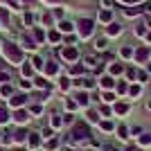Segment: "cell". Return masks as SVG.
Segmentation results:
<instances>
[{
	"label": "cell",
	"instance_id": "7a4b0ae2",
	"mask_svg": "<svg viewBox=\"0 0 151 151\" xmlns=\"http://www.w3.org/2000/svg\"><path fill=\"white\" fill-rule=\"evenodd\" d=\"M90 138V129L83 124H77L75 129H72V140H77V142H81V140H88Z\"/></svg>",
	"mask_w": 151,
	"mask_h": 151
},
{
	"label": "cell",
	"instance_id": "4fadbf2b",
	"mask_svg": "<svg viewBox=\"0 0 151 151\" xmlns=\"http://www.w3.org/2000/svg\"><path fill=\"white\" fill-rule=\"evenodd\" d=\"M101 88H113V77H104L101 79Z\"/></svg>",
	"mask_w": 151,
	"mask_h": 151
},
{
	"label": "cell",
	"instance_id": "52a82bcc",
	"mask_svg": "<svg viewBox=\"0 0 151 151\" xmlns=\"http://www.w3.org/2000/svg\"><path fill=\"white\" fill-rule=\"evenodd\" d=\"M117 115H126L129 113V104H115V108H113Z\"/></svg>",
	"mask_w": 151,
	"mask_h": 151
},
{
	"label": "cell",
	"instance_id": "ffe728a7",
	"mask_svg": "<svg viewBox=\"0 0 151 151\" xmlns=\"http://www.w3.org/2000/svg\"><path fill=\"white\" fill-rule=\"evenodd\" d=\"M117 93H120V95H124V93H129V86H126V83H124V81H120V83H117Z\"/></svg>",
	"mask_w": 151,
	"mask_h": 151
},
{
	"label": "cell",
	"instance_id": "b9f144b4",
	"mask_svg": "<svg viewBox=\"0 0 151 151\" xmlns=\"http://www.w3.org/2000/svg\"><path fill=\"white\" fill-rule=\"evenodd\" d=\"M147 41H149V43H151V34H147Z\"/></svg>",
	"mask_w": 151,
	"mask_h": 151
},
{
	"label": "cell",
	"instance_id": "5b68a950",
	"mask_svg": "<svg viewBox=\"0 0 151 151\" xmlns=\"http://www.w3.org/2000/svg\"><path fill=\"white\" fill-rule=\"evenodd\" d=\"M77 57H79V52H77L75 47H65V50H63V59H68V61H75Z\"/></svg>",
	"mask_w": 151,
	"mask_h": 151
},
{
	"label": "cell",
	"instance_id": "6da1fadb",
	"mask_svg": "<svg viewBox=\"0 0 151 151\" xmlns=\"http://www.w3.org/2000/svg\"><path fill=\"white\" fill-rule=\"evenodd\" d=\"M2 54H5V59H7V61H12L14 65L23 63V52H20L18 45H14V43H7L5 47H2Z\"/></svg>",
	"mask_w": 151,
	"mask_h": 151
},
{
	"label": "cell",
	"instance_id": "60d3db41",
	"mask_svg": "<svg viewBox=\"0 0 151 151\" xmlns=\"http://www.w3.org/2000/svg\"><path fill=\"white\" fill-rule=\"evenodd\" d=\"M122 2H126V5H135V2H142V0H122Z\"/></svg>",
	"mask_w": 151,
	"mask_h": 151
},
{
	"label": "cell",
	"instance_id": "cb8c5ba5",
	"mask_svg": "<svg viewBox=\"0 0 151 151\" xmlns=\"http://www.w3.org/2000/svg\"><path fill=\"white\" fill-rule=\"evenodd\" d=\"M7 120H9V117H7V111H5L2 106H0V124H5Z\"/></svg>",
	"mask_w": 151,
	"mask_h": 151
},
{
	"label": "cell",
	"instance_id": "e575fe53",
	"mask_svg": "<svg viewBox=\"0 0 151 151\" xmlns=\"http://www.w3.org/2000/svg\"><path fill=\"white\" fill-rule=\"evenodd\" d=\"M61 88H63V90L70 88V81H68V79H61Z\"/></svg>",
	"mask_w": 151,
	"mask_h": 151
},
{
	"label": "cell",
	"instance_id": "f546056e",
	"mask_svg": "<svg viewBox=\"0 0 151 151\" xmlns=\"http://www.w3.org/2000/svg\"><path fill=\"white\" fill-rule=\"evenodd\" d=\"M0 18H2V23H7V20H9V16H7V9H0Z\"/></svg>",
	"mask_w": 151,
	"mask_h": 151
},
{
	"label": "cell",
	"instance_id": "7bdbcfd3",
	"mask_svg": "<svg viewBox=\"0 0 151 151\" xmlns=\"http://www.w3.org/2000/svg\"><path fill=\"white\" fill-rule=\"evenodd\" d=\"M147 108H149V111H151V99H149V104H147Z\"/></svg>",
	"mask_w": 151,
	"mask_h": 151
},
{
	"label": "cell",
	"instance_id": "83f0119b",
	"mask_svg": "<svg viewBox=\"0 0 151 151\" xmlns=\"http://www.w3.org/2000/svg\"><path fill=\"white\" fill-rule=\"evenodd\" d=\"M25 135H27L25 131H18V133H16V142H23V140H25Z\"/></svg>",
	"mask_w": 151,
	"mask_h": 151
},
{
	"label": "cell",
	"instance_id": "7402d4cb",
	"mask_svg": "<svg viewBox=\"0 0 151 151\" xmlns=\"http://www.w3.org/2000/svg\"><path fill=\"white\" fill-rule=\"evenodd\" d=\"M120 54H122L124 59H129V57H133V50H131V47H122V52H120Z\"/></svg>",
	"mask_w": 151,
	"mask_h": 151
},
{
	"label": "cell",
	"instance_id": "ba28073f",
	"mask_svg": "<svg viewBox=\"0 0 151 151\" xmlns=\"http://www.w3.org/2000/svg\"><path fill=\"white\" fill-rule=\"evenodd\" d=\"M111 18H113V14L108 12V9H104V12H99V20H101V23H111Z\"/></svg>",
	"mask_w": 151,
	"mask_h": 151
},
{
	"label": "cell",
	"instance_id": "8fae6325",
	"mask_svg": "<svg viewBox=\"0 0 151 151\" xmlns=\"http://www.w3.org/2000/svg\"><path fill=\"white\" fill-rule=\"evenodd\" d=\"M77 101H79L81 106H88V95H86V93H79V95H77Z\"/></svg>",
	"mask_w": 151,
	"mask_h": 151
},
{
	"label": "cell",
	"instance_id": "9a60e30c",
	"mask_svg": "<svg viewBox=\"0 0 151 151\" xmlns=\"http://www.w3.org/2000/svg\"><path fill=\"white\" fill-rule=\"evenodd\" d=\"M59 29H61V32H72V23H68V20H63L61 25H59Z\"/></svg>",
	"mask_w": 151,
	"mask_h": 151
},
{
	"label": "cell",
	"instance_id": "d6986e66",
	"mask_svg": "<svg viewBox=\"0 0 151 151\" xmlns=\"http://www.w3.org/2000/svg\"><path fill=\"white\" fill-rule=\"evenodd\" d=\"M14 117H16V122H25V120H27V113H25V111H18Z\"/></svg>",
	"mask_w": 151,
	"mask_h": 151
},
{
	"label": "cell",
	"instance_id": "30bf717a",
	"mask_svg": "<svg viewBox=\"0 0 151 151\" xmlns=\"http://www.w3.org/2000/svg\"><path fill=\"white\" fill-rule=\"evenodd\" d=\"M23 45H25V47H29V50H34V47H36L34 38H29V36H23Z\"/></svg>",
	"mask_w": 151,
	"mask_h": 151
},
{
	"label": "cell",
	"instance_id": "ee69618b",
	"mask_svg": "<svg viewBox=\"0 0 151 151\" xmlns=\"http://www.w3.org/2000/svg\"><path fill=\"white\" fill-rule=\"evenodd\" d=\"M52 2H57V0H52Z\"/></svg>",
	"mask_w": 151,
	"mask_h": 151
},
{
	"label": "cell",
	"instance_id": "4316f807",
	"mask_svg": "<svg viewBox=\"0 0 151 151\" xmlns=\"http://www.w3.org/2000/svg\"><path fill=\"white\" fill-rule=\"evenodd\" d=\"M101 129H104V131H113V122H101Z\"/></svg>",
	"mask_w": 151,
	"mask_h": 151
},
{
	"label": "cell",
	"instance_id": "f6af8a7d",
	"mask_svg": "<svg viewBox=\"0 0 151 151\" xmlns=\"http://www.w3.org/2000/svg\"><path fill=\"white\" fill-rule=\"evenodd\" d=\"M149 70H151V65H149Z\"/></svg>",
	"mask_w": 151,
	"mask_h": 151
},
{
	"label": "cell",
	"instance_id": "d590c367",
	"mask_svg": "<svg viewBox=\"0 0 151 151\" xmlns=\"http://www.w3.org/2000/svg\"><path fill=\"white\" fill-rule=\"evenodd\" d=\"M104 99H106V101H113L115 95H113V93H106V95H104Z\"/></svg>",
	"mask_w": 151,
	"mask_h": 151
},
{
	"label": "cell",
	"instance_id": "74e56055",
	"mask_svg": "<svg viewBox=\"0 0 151 151\" xmlns=\"http://www.w3.org/2000/svg\"><path fill=\"white\" fill-rule=\"evenodd\" d=\"M50 20H52V16H50V14H45V16H43V23H45V25H50Z\"/></svg>",
	"mask_w": 151,
	"mask_h": 151
},
{
	"label": "cell",
	"instance_id": "ab89813d",
	"mask_svg": "<svg viewBox=\"0 0 151 151\" xmlns=\"http://www.w3.org/2000/svg\"><path fill=\"white\" fill-rule=\"evenodd\" d=\"M59 124H61V117H59V115H57V117L52 120V126H59Z\"/></svg>",
	"mask_w": 151,
	"mask_h": 151
},
{
	"label": "cell",
	"instance_id": "44dd1931",
	"mask_svg": "<svg viewBox=\"0 0 151 151\" xmlns=\"http://www.w3.org/2000/svg\"><path fill=\"white\" fill-rule=\"evenodd\" d=\"M142 9H138V7H131V9H124V14L126 16H135V14H140Z\"/></svg>",
	"mask_w": 151,
	"mask_h": 151
},
{
	"label": "cell",
	"instance_id": "ac0fdd59",
	"mask_svg": "<svg viewBox=\"0 0 151 151\" xmlns=\"http://www.w3.org/2000/svg\"><path fill=\"white\" fill-rule=\"evenodd\" d=\"M147 34V27L145 25H135V36H145Z\"/></svg>",
	"mask_w": 151,
	"mask_h": 151
},
{
	"label": "cell",
	"instance_id": "d6a6232c",
	"mask_svg": "<svg viewBox=\"0 0 151 151\" xmlns=\"http://www.w3.org/2000/svg\"><path fill=\"white\" fill-rule=\"evenodd\" d=\"M23 75H25V77L32 75V65H25V68H23Z\"/></svg>",
	"mask_w": 151,
	"mask_h": 151
},
{
	"label": "cell",
	"instance_id": "d4e9b609",
	"mask_svg": "<svg viewBox=\"0 0 151 151\" xmlns=\"http://www.w3.org/2000/svg\"><path fill=\"white\" fill-rule=\"evenodd\" d=\"M34 38H36V41H43V38H45L43 29H34Z\"/></svg>",
	"mask_w": 151,
	"mask_h": 151
},
{
	"label": "cell",
	"instance_id": "1f68e13d",
	"mask_svg": "<svg viewBox=\"0 0 151 151\" xmlns=\"http://www.w3.org/2000/svg\"><path fill=\"white\" fill-rule=\"evenodd\" d=\"M38 145V138H36V135H32V138H29V147H36Z\"/></svg>",
	"mask_w": 151,
	"mask_h": 151
},
{
	"label": "cell",
	"instance_id": "8992f818",
	"mask_svg": "<svg viewBox=\"0 0 151 151\" xmlns=\"http://www.w3.org/2000/svg\"><path fill=\"white\" fill-rule=\"evenodd\" d=\"M120 32H122V25H117V23H111V25L106 27V34H108V36H117Z\"/></svg>",
	"mask_w": 151,
	"mask_h": 151
},
{
	"label": "cell",
	"instance_id": "836d02e7",
	"mask_svg": "<svg viewBox=\"0 0 151 151\" xmlns=\"http://www.w3.org/2000/svg\"><path fill=\"white\" fill-rule=\"evenodd\" d=\"M50 41H54V43L59 41V34H57V32H50Z\"/></svg>",
	"mask_w": 151,
	"mask_h": 151
},
{
	"label": "cell",
	"instance_id": "484cf974",
	"mask_svg": "<svg viewBox=\"0 0 151 151\" xmlns=\"http://www.w3.org/2000/svg\"><path fill=\"white\" fill-rule=\"evenodd\" d=\"M95 47H97V50H106V41H104V38H99V41L95 43Z\"/></svg>",
	"mask_w": 151,
	"mask_h": 151
},
{
	"label": "cell",
	"instance_id": "f1b7e54d",
	"mask_svg": "<svg viewBox=\"0 0 151 151\" xmlns=\"http://www.w3.org/2000/svg\"><path fill=\"white\" fill-rule=\"evenodd\" d=\"M36 83H38V86H41V88H50V83L45 81V79H36Z\"/></svg>",
	"mask_w": 151,
	"mask_h": 151
},
{
	"label": "cell",
	"instance_id": "603a6c76",
	"mask_svg": "<svg viewBox=\"0 0 151 151\" xmlns=\"http://www.w3.org/2000/svg\"><path fill=\"white\" fill-rule=\"evenodd\" d=\"M117 133H120V138H129V129H126V126H120V129H117Z\"/></svg>",
	"mask_w": 151,
	"mask_h": 151
},
{
	"label": "cell",
	"instance_id": "9c48e42d",
	"mask_svg": "<svg viewBox=\"0 0 151 151\" xmlns=\"http://www.w3.org/2000/svg\"><path fill=\"white\" fill-rule=\"evenodd\" d=\"M45 72H47V75H57V72H59V65H57V63H47V65H45Z\"/></svg>",
	"mask_w": 151,
	"mask_h": 151
},
{
	"label": "cell",
	"instance_id": "f35d334b",
	"mask_svg": "<svg viewBox=\"0 0 151 151\" xmlns=\"http://www.w3.org/2000/svg\"><path fill=\"white\" fill-rule=\"evenodd\" d=\"M138 79L140 81H147V72H138Z\"/></svg>",
	"mask_w": 151,
	"mask_h": 151
},
{
	"label": "cell",
	"instance_id": "8d00e7d4",
	"mask_svg": "<svg viewBox=\"0 0 151 151\" xmlns=\"http://www.w3.org/2000/svg\"><path fill=\"white\" fill-rule=\"evenodd\" d=\"M88 117H90V122H97V113H95V111H90Z\"/></svg>",
	"mask_w": 151,
	"mask_h": 151
},
{
	"label": "cell",
	"instance_id": "4dcf8cb0",
	"mask_svg": "<svg viewBox=\"0 0 151 151\" xmlns=\"http://www.w3.org/2000/svg\"><path fill=\"white\" fill-rule=\"evenodd\" d=\"M0 93L5 95V97H9V95H12V88H9V86H2V90H0Z\"/></svg>",
	"mask_w": 151,
	"mask_h": 151
},
{
	"label": "cell",
	"instance_id": "5bb4252c",
	"mask_svg": "<svg viewBox=\"0 0 151 151\" xmlns=\"http://www.w3.org/2000/svg\"><path fill=\"white\" fill-rule=\"evenodd\" d=\"M23 104H25V97H23V95H18V97L12 99V106H23Z\"/></svg>",
	"mask_w": 151,
	"mask_h": 151
},
{
	"label": "cell",
	"instance_id": "2e32d148",
	"mask_svg": "<svg viewBox=\"0 0 151 151\" xmlns=\"http://www.w3.org/2000/svg\"><path fill=\"white\" fill-rule=\"evenodd\" d=\"M140 93H142V88H140V86H131V88H129V95H131V97H138Z\"/></svg>",
	"mask_w": 151,
	"mask_h": 151
},
{
	"label": "cell",
	"instance_id": "7c38bea8",
	"mask_svg": "<svg viewBox=\"0 0 151 151\" xmlns=\"http://www.w3.org/2000/svg\"><path fill=\"white\" fill-rule=\"evenodd\" d=\"M140 145H151V133H142V135H140Z\"/></svg>",
	"mask_w": 151,
	"mask_h": 151
},
{
	"label": "cell",
	"instance_id": "277c9868",
	"mask_svg": "<svg viewBox=\"0 0 151 151\" xmlns=\"http://www.w3.org/2000/svg\"><path fill=\"white\" fill-rule=\"evenodd\" d=\"M133 57H135V61H138V63H147V61H149V57H151V50H149V47H140Z\"/></svg>",
	"mask_w": 151,
	"mask_h": 151
},
{
	"label": "cell",
	"instance_id": "3957f363",
	"mask_svg": "<svg viewBox=\"0 0 151 151\" xmlns=\"http://www.w3.org/2000/svg\"><path fill=\"white\" fill-rule=\"evenodd\" d=\"M95 29V23L90 18H81L79 20V34H81V38H88L90 34H93Z\"/></svg>",
	"mask_w": 151,
	"mask_h": 151
},
{
	"label": "cell",
	"instance_id": "e0dca14e",
	"mask_svg": "<svg viewBox=\"0 0 151 151\" xmlns=\"http://www.w3.org/2000/svg\"><path fill=\"white\" fill-rule=\"evenodd\" d=\"M122 70H124V65H122V63H115V65H111V72H113V75H120Z\"/></svg>",
	"mask_w": 151,
	"mask_h": 151
}]
</instances>
